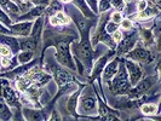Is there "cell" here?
Returning a JSON list of instances; mask_svg holds the SVG:
<instances>
[{
    "label": "cell",
    "instance_id": "1",
    "mask_svg": "<svg viewBox=\"0 0 161 121\" xmlns=\"http://www.w3.org/2000/svg\"><path fill=\"white\" fill-rule=\"evenodd\" d=\"M109 18H110V12L109 11L101 14V16H99L96 23V27H93L95 32H91V34H90L92 47H96L99 42H103V44H105V46L109 47V50H115L116 44L114 42L112 35L105 30V23L109 21Z\"/></svg>",
    "mask_w": 161,
    "mask_h": 121
},
{
    "label": "cell",
    "instance_id": "2",
    "mask_svg": "<svg viewBox=\"0 0 161 121\" xmlns=\"http://www.w3.org/2000/svg\"><path fill=\"white\" fill-rule=\"evenodd\" d=\"M105 82L108 84V90L113 96H124L129 91V89L131 87V84H130L129 75L126 72L124 61L121 58L116 74L110 80L105 81Z\"/></svg>",
    "mask_w": 161,
    "mask_h": 121
},
{
    "label": "cell",
    "instance_id": "3",
    "mask_svg": "<svg viewBox=\"0 0 161 121\" xmlns=\"http://www.w3.org/2000/svg\"><path fill=\"white\" fill-rule=\"evenodd\" d=\"M159 80H160V75L159 74H153V75H149L147 78H142L135 86L130 87L129 91L126 92V96H127L129 99L139 98L144 93H147L150 89H153L154 86L159 82Z\"/></svg>",
    "mask_w": 161,
    "mask_h": 121
},
{
    "label": "cell",
    "instance_id": "4",
    "mask_svg": "<svg viewBox=\"0 0 161 121\" xmlns=\"http://www.w3.org/2000/svg\"><path fill=\"white\" fill-rule=\"evenodd\" d=\"M48 70L51 72V75L52 78L56 81L58 89L63 87L64 85L72 82V81H75V75L73 74V70L68 69V68H64L58 63H48L47 64Z\"/></svg>",
    "mask_w": 161,
    "mask_h": 121
},
{
    "label": "cell",
    "instance_id": "5",
    "mask_svg": "<svg viewBox=\"0 0 161 121\" xmlns=\"http://www.w3.org/2000/svg\"><path fill=\"white\" fill-rule=\"evenodd\" d=\"M114 53H115V50H109V52H108V53H105L104 56L99 57L96 62L92 64V68H91L89 75H87V76H89L90 84H92L95 80L98 81L99 87H101V91H102V95H103V86H102V72H103V69H104L105 64L108 63V61L110 59L112 55H114Z\"/></svg>",
    "mask_w": 161,
    "mask_h": 121
},
{
    "label": "cell",
    "instance_id": "6",
    "mask_svg": "<svg viewBox=\"0 0 161 121\" xmlns=\"http://www.w3.org/2000/svg\"><path fill=\"white\" fill-rule=\"evenodd\" d=\"M90 85H92V84H90ZM92 86H93V91H95V95H96L97 98V114L101 116V120H120V118H119L120 116V112L110 108L103 101L104 98L102 99L101 95L97 92L95 85H92Z\"/></svg>",
    "mask_w": 161,
    "mask_h": 121
},
{
    "label": "cell",
    "instance_id": "7",
    "mask_svg": "<svg viewBox=\"0 0 161 121\" xmlns=\"http://www.w3.org/2000/svg\"><path fill=\"white\" fill-rule=\"evenodd\" d=\"M139 41V35H138L137 30H132L127 34H124L122 39L120 40L119 44H116V52H115V56L121 57L125 56L129 51H131L132 48L137 45V42Z\"/></svg>",
    "mask_w": 161,
    "mask_h": 121
},
{
    "label": "cell",
    "instance_id": "8",
    "mask_svg": "<svg viewBox=\"0 0 161 121\" xmlns=\"http://www.w3.org/2000/svg\"><path fill=\"white\" fill-rule=\"evenodd\" d=\"M124 58H127L131 61H135L139 64H150L154 61V55L152 53V51H149L145 47H133L131 51H129Z\"/></svg>",
    "mask_w": 161,
    "mask_h": 121
},
{
    "label": "cell",
    "instance_id": "9",
    "mask_svg": "<svg viewBox=\"0 0 161 121\" xmlns=\"http://www.w3.org/2000/svg\"><path fill=\"white\" fill-rule=\"evenodd\" d=\"M82 92V91H81ZM76 112L80 114H84V116H90L92 114L97 113V98L95 96H90V95H82L79 97L78 101V107H76ZM82 116V115H78Z\"/></svg>",
    "mask_w": 161,
    "mask_h": 121
},
{
    "label": "cell",
    "instance_id": "10",
    "mask_svg": "<svg viewBox=\"0 0 161 121\" xmlns=\"http://www.w3.org/2000/svg\"><path fill=\"white\" fill-rule=\"evenodd\" d=\"M122 61H124V64H125L126 72L129 75L130 84H131V86H135L138 81L143 78V74H144L143 68L141 67L139 63L135 62V61H131L127 58H122Z\"/></svg>",
    "mask_w": 161,
    "mask_h": 121
},
{
    "label": "cell",
    "instance_id": "11",
    "mask_svg": "<svg viewBox=\"0 0 161 121\" xmlns=\"http://www.w3.org/2000/svg\"><path fill=\"white\" fill-rule=\"evenodd\" d=\"M160 15V6L155 5L154 3L148 1V5L143 11H139L137 14H135L132 18L137 19L139 22H147V21H152L154 17Z\"/></svg>",
    "mask_w": 161,
    "mask_h": 121
},
{
    "label": "cell",
    "instance_id": "12",
    "mask_svg": "<svg viewBox=\"0 0 161 121\" xmlns=\"http://www.w3.org/2000/svg\"><path fill=\"white\" fill-rule=\"evenodd\" d=\"M19 50L21 51H33L35 55H38L41 50V40L35 39L31 35L28 36H19L18 38Z\"/></svg>",
    "mask_w": 161,
    "mask_h": 121
},
{
    "label": "cell",
    "instance_id": "13",
    "mask_svg": "<svg viewBox=\"0 0 161 121\" xmlns=\"http://www.w3.org/2000/svg\"><path fill=\"white\" fill-rule=\"evenodd\" d=\"M34 21H18L14 22L8 25V29L11 30L14 36H28L31 34Z\"/></svg>",
    "mask_w": 161,
    "mask_h": 121
},
{
    "label": "cell",
    "instance_id": "14",
    "mask_svg": "<svg viewBox=\"0 0 161 121\" xmlns=\"http://www.w3.org/2000/svg\"><path fill=\"white\" fill-rule=\"evenodd\" d=\"M46 8L47 6H42V5H33L28 11L18 15L16 17V19H15V22H18V21H34L38 17L42 16L45 14Z\"/></svg>",
    "mask_w": 161,
    "mask_h": 121
},
{
    "label": "cell",
    "instance_id": "15",
    "mask_svg": "<svg viewBox=\"0 0 161 121\" xmlns=\"http://www.w3.org/2000/svg\"><path fill=\"white\" fill-rule=\"evenodd\" d=\"M85 85H79V87L76 89V91H74L70 93V96L67 101V110L69 112V114H72L73 116H78V112H76V107H78V101H79V97L81 95V91L84 89Z\"/></svg>",
    "mask_w": 161,
    "mask_h": 121
},
{
    "label": "cell",
    "instance_id": "16",
    "mask_svg": "<svg viewBox=\"0 0 161 121\" xmlns=\"http://www.w3.org/2000/svg\"><path fill=\"white\" fill-rule=\"evenodd\" d=\"M119 63H120V57L115 56L113 59L108 61V63L105 64L104 69L102 72V78L104 81L110 80L114 75L118 72V68H119Z\"/></svg>",
    "mask_w": 161,
    "mask_h": 121
},
{
    "label": "cell",
    "instance_id": "17",
    "mask_svg": "<svg viewBox=\"0 0 161 121\" xmlns=\"http://www.w3.org/2000/svg\"><path fill=\"white\" fill-rule=\"evenodd\" d=\"M0 44H3V45H5V46H8V47L11 50L12 55H15V56H16L19 51H21V50H19L18 39H17V38H15L14 35L0 34Z\"/></svg>",
    "mask_w": 161,
    "mask_h": 121
},
{
    "label": "cell",
    "instance_id": "18",
    "mask_svg": "<svg viewBox=\"0 0 161 121\" xmlns=\"http://www.w3.org/2000/svg\"><path fill=\"white\" fill-rule=\"evenodd\" d=\"M73 6H75L76 10L82 14V16L86 17V18H93V17H97V15L89 8V5L86 4L85 0H72Z\"/></svg>",
    "mask_w": 161,
    "mask_h": 121
},
{
    "label": "cell",
    "instance_id": "19",
    "mask_svg": "<svg viewBox=\"0 0 161 121\" xmlns=\"http://www.w3.org/2000/svg\"><path fill=\"white\" fill-rule=\"evenodd\" d=\"M23 119L25 120H40V119H46L45 116V109L41 110L38 108H23Z\"/></svg>",
    "mask_w": 161,
    "mask_h": 121
},
{
    "label": "cell",
    "instance_id": "20",
    "mask_svg": "<svg viewBox=\"0 0 161 121\" xmlns=\"http://www.w3.org/2000/svg\"><path fill=\"white\" fill-rule=\"evenodd\" d=\"M0 8H3L10 17H17L18 15H21L19 8L17 6L12 0H0Z\"/></svg>",
    "mask_w": 161,
    "mask_h": 121
},
{
    "label": "cell",
    "instance_id": "21",
    "mask_svg": "<svg viewBox=\"0 0 161 121\" xmlns=\"http://www.w3.org/2000/svg\"><path fill=\"white\" fill-rule=\"evenodd\" d=\"M12 118H14V113L0 92V120H11Z\"/></svg>",
    "mask_w": 161,
    "mask_h": 121
},
{
    "label": "cell",
    "instance_id": "22",
    "mask_svg": "<svg viewBox=\"0 0 161 121\" xmlns=\"http://www.w3.org/2000/svg\"><path fill=\"white\" fill-rule=\"evenodd\" d=\"M159 112V105L152 102H145L141 105V113L144 116H153Z\"/></svg>",
    "mask_w": 161,
    "mask_h": 121
},
{
    "label": "cell",
    "instance_id": "23",
    "mask_svg": "<svg viewBox=\"0 0 161 121\" xmlns=\"http://www.w3.org/2000/svg\"><path fill=\"white\" fill-rule=\"evenodd\" d=\"M35 53L33 51H19L16 55L17 57V62L18 64H25V63H29L31 61L34 59Z\"/></svg>",
    "mask_w": 161,
    "mask_h": 121
},
{
    "label": "cell",
    "instance_id": "24",
    "mask_svg": "<svg viewBox=\"0 0 161 121\" xmlns=\"http://www.w3.org/2000/svg\"><path fill=\"white\" fill-rule=\"evenodd\" d=\"M133 27H135V24H133V21L131 19V18H122V21L120 22L119 24V28H120L121 30H131V29H133Z\"/></svg>",
    "mask_w": 161,
    "mask_h": 121
},
{
    "label": "cell",
    "instance_id": "25",
    "mask_svg": "<svg viewBox=\"0 0 161 121\" xmlns=\"http://www.w3.org/2000/svg\"><path fill=\"white\" fill-rule=\"evenodd\" d=\"M98 14H103V12H107V11H110L112 8V5L109 3V0H98Z\"/></svg>",
    "mask_w": 161,
    "mask_h": 121
},
{
    "label": "cell",
    "instance_id": "26",
    "mask_svg": "<svg viewBox=\"0 0 161 121\" xmlns=\"http://www.w3.org/2000/svg\"><path fill=\"white\" fill-rule=\"evenodd\" d=\"M0 23H3L4 25H6L8 28V25H11V24L14 23V19L8 16V14H6L1 8H0Z\"/></svg>",
    "mask_w": 161,
    "mask_h": 121
},
{
    "label": "cell",
    "instance_id": "27",
    "mask_svg": "<svg viewBox=\"0 0 161 121\" xmlns=\"http://www.w3.org/2000/svg\"><path fill=\"white\" fill-rule=\"evenodd\" d=\"M122 18H124V14H122V11H112L110 12V21L114 22V23L116 24H120V22L122 21Z\"/></svg>",
    "mask_w": 161,
    "mask_h": 121
},
{
    "label": "cell",
    "instance_id": "28",
    "mask_svg": "<svg viewBox=\"0 0 161 121\" xmlns=\"http://www.w3.org/2000/svg\"><path fill=\"white\" fill-rule=\"evenodd\" d=\"M112 8L115 10V11H124L125 8V1L124 0H109Z\"/></svg>",
    "mask_w": 161,
    "mask_h": 121
},
{
    "label": "cell",
    "instance_id": "29",
    "mask_svg": "<svg viewBox=\"0 0 161 121\" xmlns=\"http://www.w3.org/2000/svg\"><path fill=\"white\" fill-rule=\"evenodd\" d=\"M48 22H50V25H51V27H56V28H59V27H62V25H65L56 15H52V16L48 17Z\"/></svg>",
    "mask_w": 161,
    "mask_h": 121
},
{
    "label": "cell",
    "instance_id": "30",
    "mask_svg": "<svg viewBox=\"0 0 161 121\" xmlns=\"http://www.w3.org/2000/svg\"><path fill=\"white\" fill-rule=\"evenodd\" d=\"M110 35H112V38H113L114 42H115V44H119L120 40L122 39V36H124V32L121 30L120 28H118V29H116L115 32L112 33Z\"/></svg>",
    "mask_w": 161,
    "mask_h": 121
},
{
    "label": "cell",
    "instance_id": "31",
    "mask_svg": "<svg viewBox=\"0 0 161 121\" xmlns=\"http://www.w3.org/2000/svg\"><path fill=\"white\" fill-rule=\"evenodd\" d=\"M118 28H119V24L114 23V22H112L110 19L105 23V30H107V33H109V34H112L113 32H115Z\"/></svg>",
    "mask_w": 161,
    "mask_h": 121
},
{
    "label": "cell",
    "instance_id": "32",
    "mask_svg": "<svg viewBox=\"0 0 161 121\" xmlns=\"http://www.w3.org/2000/svg\"><path fill=\"white\" fill-rule=\"evenodd\" d=\"M0 56L1 57H10V56H12V52H11V50H10L8 46H5V45L0 44Z\"/></svg>",
    "mask_w": 161,
    "mask_h": 121
},
{
    "label": "cell",
    "instance_id": "33",
    "mask_svg": "<svg viewBox=\"0 0 161 121\" xmlns=\"http://www.w3.org/2000/svg\"><path fill=\"white\" fill-rule=\"evenodd\" d=\"M86 1V4L89 5V8L96 14L98 15V8H97V5H98V0H85Z\"/></svg>",
    "mask_w": 161,
    "mask_h": 121
},
{
    "label": "cell",
    "instance_id": "34",
    "mask_svg": "<svg viewBox=\"0 0 161 121\" xmlns=\"http://www.w3.org/2000/svg\"><path fill=\"white\" fill-rule=\"evenodd\" d=\"M148 5V1L147 0H137V4H136V11H143Z\"/></svg>",
    "mask_w": 161,
    "mask_h": 121
},
{
    "label": "cell",
    "instance_id": "35",
    "mask_svg": "<svg viewBox=\"0 0 161 121\" xmlns=\"http://www.w3.org/2000/svg\"><path fill=\"white\" fill-rule=\"evenodd\" d=\"M48 120H51V121L63 120V118L59 115V113H58V110H57V109H52V112H51V116L48 118Z\"/></svg>",
    "mask_w": 161,
    "mask_h": 121
},
{
    "label": "cell",
    "instance_id": "36",
    "mask_svg": "<svg viewBox=\"0 0 161 121\" xmlns=\"http://www.w3.org/2000/svg\"><path fill=\"white\" fill-rule=\"evenodd\" d=\"M33 5H42V6H47L51 3V0H29Z\"/></svg>",
    "mask_w": 161,
    "mask_h": 121
},
{
    "label": "cell",
    "instance_id": "37",
    "mask_svg": "<svg viewBox=\"0 0 161 121\" xmlns=\"http://www.w3.org/2000/svg\"><path fill=\"white\" fill-rule=\"evenodd\" d=\"M0 34H8V35H12L11 30L8 29L6 25H4L3 23H0Z\"/></svg>",
    "mask_w": 161,
    "mask_h": 121
},
{
    "label": "cell",
    "instance_id": "38",
    "mask_svg": "<svg viewBox=\"0 0 161 121\" xmlns=\"http://www.w3.org/2000/svg\"><path fill=\"white\" fill-rule=\"evenodd\" d=\"M62 4H70L72 3V0H59Z\"/></svg>",
    "mask_w": 161,
    "mask_h": 121
},
{
    "label": "cell",
    "instance_id": "39",
    "mask_svg": "<svg viewBox=\"0 0 161 121\" xmlns=\"http://www.w3.org/2000/svg\"><path fill=\"white\" fill-rule=\"evenodd\" d=\"M0 68H1V63H0Z\"/></svg>",
    "mask_w": 161,
    "mask_h": 121
}]
</instances>
